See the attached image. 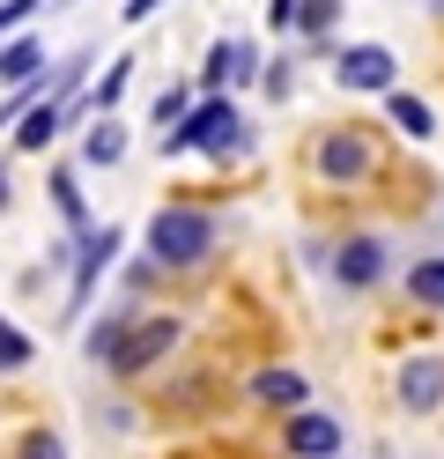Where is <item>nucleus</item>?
<instances>
[{"instance_id": "7", "label": "nucleus", "mask_w": 444, "mask_h": 459, "mask_svg": "<svg viewBox=\"0 0 444 459\" xmlns=\"http://www.w3.org/2000/svg\"><path fill=\"white\" fill-rule=\"evenodd\" d=\"M282 445H289V459H334V452H341V422H334V415L296 408L289 429H282Z\"/></svg>"}, {"instance_id": "19", "label": "nucleus", "mask_w": 444, "mask_h": 459, "mask_svg": "<svg viewBox=\"0 0 444 459\" xmlns=\"http://www.w3.org/2000/svg\"><path fill=\"white\" fill-rule=\"evenodd\" d=\"M334 15H341V0H296V30H304L311 45L334 30Z\"/></svg>"}, {"instance_id": "27", "label": "nucleus", "mask_w": 444, "mask_h": 459, "mask_svg": "<svg viewBox=\"0 0 444 459\" xmlns=\"http://www.w3.org/2000/svg\"><path fill=\"white\" fill-rule=\"evenodd\" d=\"M437 15H444V0H437Z\"/></svg>"}, {"instance_id": "2", "label": "nucleus", "mask_w": 444, "mask_h": 459, "mask_svg": "<svg viewBox=\"0 0 444 459\" xmlns=\"http://www.w3.org/2000/svg\"><path fill=\"white\" fill-rule=\"evenodd\" d=\"M207 252H215V215H200V208H156V222H148V260L170 267V274H186L200 267Z\"/></svg>"}, {"instance_id": "26", "label": "nucleus", "mask_w": 444, "mask_h": 459, "mask_svg": "<svg viewBox=\"0 0 444 459\" xmlns=\"http://www.w3.org/2000/svg\"><path fill=\"white\" fill-rule=\"evenodd\" d=\"M0 208H8V163H0Z\"/></svg>"}, {"instance_id": "6", "label": "nucleus", "mask_w": 444, "mask_h": 459, "mask_svg": "<svg viewBox=\"0 0 444 459\" xmlns=\"http://www.w3.org/2000/svg\"><path fill=\"white\" fill-rule=\"evenodd\" d=\"M252 74H259V52H252L245 38H230V45H207V67H200V82H193V90L222 97L230 82H252Z\"/></svg>"}, {"instance_id": "24", "label": "nucleus", "mask_w": 444, "mask_h": 459, "mask_svg": "<svg viewBox=\"0 0 444 459\" xmlns=\"http://www.w3.org/2000/svg\"><path fill=\"white\" fill-rule=\"evenodd\" d=\"M266 30H296V0H266Z\"/></svg>"}, {"instance_id": "3", "label": "nucleus", "mask_w": 444, "mask_h": 459, "mask_svg": "<svg viewBox=\"0 0 444 459\" xmlns=\"http://www.w3.org/2000/svg\"><path fill=\"white\" fill-rule=\"evenodd\" d=\"M178 333H186V326H178L170 311L126 319V326H118V341H111V356H104V370H111V378H141V370H156V363L178 349Z\"/></svg>"}, {"instance_id": "23", "label": "nucleus", "mask_w": 444, "mask_h": 459, "mask_svg": "<svg viewBox=\"0 0 444 459\" xmlns=\"http://www.w3.org/2000/svg\"><path fill=\"white\" fill-rule=\"evenodd\" d=\"M38 15V0H0V30H15V22Z\"/></svg>"}, {"instance_id": "17", "label": "nucleus", "mask_w": 444, "mask_h": 459, "mask_svg": "<svg viewBox=\"0 0 444 459\" xmlns=\"http://www.w3.org/2000/svg\"><path fill=\"white\" fill-rule=\"evenodd\" d=\"M52 200H59V222L82 238V230H89V200H82V186H74V170H52Z\"/></svg>"}, {"instance_id": "14", "label": "nucleus", "mask_w": 444, "mask_h": 459, "mask_svg": "<svg viewBox=\"0 0 444 459\" xmlns=\"http://www.w3.org/2000/svg\"><path fill=\"white\" fill-rule=\"evenodd\" d=\"M407 297L422 304V311H444V252H430V260L407 267Z\"/></svg>"}, {"instance_id": "20", "label": "nucleus", "mask_w": 444, "mask_h": 459, "mask_svg": "<svg viewBox=\"0 0 444 459\" xmlns=\"http://www.w3.org/2000/svg\"><path fill=\"white\" fill-rule=\"evenodd\" d=\"M186 111H193V82H178V90H163V97H156V111H148V119H156V134H170L178 119H186Z\"/></svg>"}, {"instance_id": "16", "label": "nucleus", "mask_w": 444, "mask_h": 459, "mask_svg": "<svg viewBox=\"0 0 444 459\" xmlns=\"http://www.w3.org/2000/svg\"><path fill=\"white\" fill-rule=\"evenodd\" d=\"M30 74H45V45L38 38H15L8 52H0V82L15 90V82H30Z\"/></svg>"}, {"instance_id": "21", "label": "nucleus", "mask_w": 444, "mask_h": 459, "mask_svg": "<svg viewBox=\"0 0 444 459\" xmlns=\"http://www.w3.org/2000/svg\"><path fill=\"white\" fill-rule=\"evenodd\" d=\"M259 90H266V97H274V104H282V97L296 90V67H289V60H274V67H266V74H259Z\"/></svg>"}, {"instance_id": "18", "label": "nucleus", "mask_w": 444, "mask_h": 459, "mask_svg": "<svg viewBox=\"0 0 444 459\" xmlns=\"http://www.w3.org/2000/svg\"><path fill=\"white\" fill-rule=\"evenodd\" d=\"M30 356H38V341H30L8 311H0V370H30Z\"/></svg>"}, {"instance_id": "1", "label": "nucleus", "mask_w": 444, "mask_h": 459, "mask_svg": "<svg viewBox=\"0 0 444 459\" xmlns=\"http://www.w3.org/2000/svg\"><path fill=\"white\" fill-rule=\"evenodd\" d=\"M237 149H245V119H237L230 97L193 104L186 119L163 134V156H237Z\"/></svg>"}, {"instance_id": "10", "label": "nucleus", "mask_w": 444, "mask_h": 459, "mask_svg": "<svg viewBox=\"0 0 444 459\" xmlns=\"http://www.w3.org/2000/svg\"><path fill=\"white\" fill-rule=\"evenodd\" d=\"M334 274H341V290H370V281L385 274V245L378 238H348L341 260H334Z\"/></svg>"}, {"instance_id": "15", "label": "nucleus", "mask_w": 444, "mask_h": 459, "mask_svg": "<svg viewBox=\"0 0 444 459\" xmlns=\"http://www.w3.org/2000/svg\"><path fill=\"white\" fill-rule=\"evenodd\" d=\"M385 111H393V126H400V134H414V141H430V134H437L430 104H422V97H407V90H385Z\"/></svg>"}, {"instance_id": "5", "label": "nucleus", "mask_w": 444, "mask_h": 459, "mask_svg": "<svg viewBox=\"0 0 444 459\" xmlns=\"http://www.w3.org/2000/svg\"><path fill=\"white\" fill-rule=\"evenodd\" d=\"M334 82H341V90H393V82H400V60H393V52H385V45H341L334 52Z\"/></svg>"}, {"instance_id": "13", "label": "nucleus", "mask_w": 444, "mask_h": 459, "mask_svg": "<svg viewBox=\"0 0 444 459\" xmlns=\"http://www.w3.org/2000/svg\"><path fill=\"white\" fill-rule=\"evenodd\" d=\"M118 156H126V126H118V119H89V134H82V163L111 170Z\"/></svg>"}, {"instance_id": "22", "label": "nucleus", "mask_w": 444, "mask_h": 459, "mask_svg": "<svg viewBox=\"0 0 444 459\" xmlns=\"http://www.w3.org/2000/svg\"><path fill=\"white\" fill-rule=\"evenodd\" d=\"M22 459H67V445H59L52 429H30V437H22Z\"/></svg>"}, {"instance_id": "25", "label": "nucleus", "mask_w": 444, "mask_h": 459, "mask_svg": "<svg viewBox=\"0 0 444 459\" xmlns=\"http://www.w3.org/2000/svg\"><path fill=\"white\" fill-rule=\"evenodd\" d=\"M156 8H163V0H126V22H148Z\"/></svg>"}, {"instance_id": "9", "label": "nucleus", "mask_w": 444, "mask_h": 459, "mask_svg": "<svg viewBox=\"0 0 444 459\" xmlns=\"http://www.w3.org/2000/svg\"><path fill=\"white\" fill-rule=\"evenodd\" d=\"M318 170H326V178H341V186H355L370 170V141L363 134H326L318 141Z\"/></svg>"}, {"instance_id": "12", "label": "nucleus", "mask_w": 444, "mask_h": 459, "mask_svg": "<svg viewBox=\"0 0 444 459\" xmlns=\"http://www.w3.org/2000/svg\"><path fill=\"white\" fill-rule=\"evenodd\" d=\"M252 400H266V408H304V400H311V378H304V370H259V378H252Z\"/></svg>"}, {"instance_id": "4", "label": "nucleus", "mask_w": 444, "mask_h": 459, "mask_svg": "<svg viewBox=\"0 0 444 459\" xmlns=\"http://www.w3.org/2000/svg\"><path fill=\"white\" fill-rule=\"evenodd\" d=\"M118 245H126V238H118V222H104V230L89 222V230H82V252H74V297H67V311H82L89 297H97V281L118 267Z\"/></svg>"}, {"instance_id": "8", "label": "nucleus", "mask_w": 444, "mask_h": 459, "mask_svg": "<svg viewBox=\"0 0 444 459\" xmlns=\"http://www.w3.org/2000/svg\"><path fill=\"white\" fill-rule=\"evenodd\" d=\"M400 408H407V415L444 408V356H407V363H400Z\"/></svg>"}, {"instance_id": "11", "label": "nucleus", "mask_w": 444, "mask_h": 459, "mask_svg": "<svg viewBox=\"0 0 444 459\" xmlns=\"http://www.w3.org/2000/svg\"><path fill=\"white\" fill-rule=\"evenodd\" d=\"M59 126H67V111H59L52 97H38V104H30L22 119H15V149H30V156H45L52 141H59Z\"/></svg>"}]
</instances>
